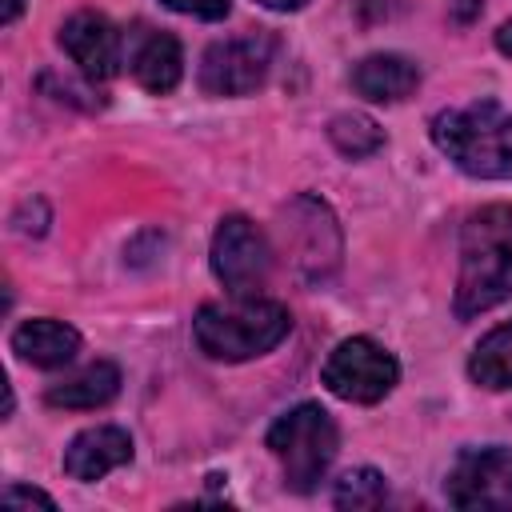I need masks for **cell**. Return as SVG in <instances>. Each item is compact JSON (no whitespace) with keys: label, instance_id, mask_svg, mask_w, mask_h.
Masks as SVG:
<instances>
[{"label":"cell","instance_id":"cell-7","mask_svg":"<svg viewBox=\"0 0 512 512\" xmlns=\"http://www.w3.org/2000/svg\"><path fill=\"white\" fill-rule=\"evenodd\" d=\"M276 56L272 32H248L232 40H216L200 56V88L208 96H248L268 80Z\"/></svg>","mask_w":512,"mask_h":512},{"label":"cell","instance_id":"cell-18","mask_svg":"<svg viewBox=\"0 0 512 512\" xmlns=\"http://www.w3.org/2000/svg\"><path fill=\"white\" fill-rule=\"evenodd\" d=\"M332 500H336V508H380L388 500V484L376 468H356L336 480Z\"/></svg>","mask_w":512,"mask_h":512},{"label":"cell","instance_id":"cell-24","mask_svg":"<svg viewBox=\"0 0 512 512\" xmlns=\"http://www.w3.org/2000/svg\"><path fill=\"white\" fill-rule=\"evenodd\" d=\"M20 12H24V0H4V8H0V20H4V24H12Z\"/></svg>","mask_w":512,"mask_h":512},{"label":"cell","instance_id":"cell-17","mask_svg":"<svg viewBox=\"0 0 512 512\" xmlns=\"http://www.w3.org/2000/svg\"><path fill=\"white\" fill-rule=\"evenodd\" d=\"M328 140L336 144V152H344V156H352V160H364V156L380 152L384 132H380L376 120H368L364 112H340V116H332V124H328Z\"/></svg>","mask_w":512,"mask_h":512},{"label":"cell","instance_id":"cell-10","mask_svg":"<svg viewBox=\"0 0 512 512\" xmlns=\"http://www.w3.org/2000/svg\"><path fill=\"white\" fill-rule=\"evenodd\" d=\"M60 48L88 80H108L120 64V32L100 12H76L60 28Z\"/></svg>","mask_w":512,"mask_h":512},{"label":"cell","instance_id":"cell-12","mask_svg":"<svg viewBox=\"0 0 512 512\" xmlns=\"http://www.w3.org/2000/svg\"><path fill=\"white\" fill-rule=\"evenodd\" d=\"M128 68L136 76L140 88L164 96L180 84L184 60H180V44L172 32H156V28H140L132 36V52H128Z\"/></svg>","mask_w":512,"mask_h":512},{"label":"cell","instance_id":"cell-4","mask_svg":"<svg viewBox=\"0 0 512 512\" xmlns=\"http://www.w3.org/2000/svg\"><path fill=\"white\" fill-rule=\"evenodd\" d=\"M276 236H280L284 260L296 280H304L308 288H320L336 276L340 256H344V236L324 200H316L308 192L292 196L276 212Z\"/></svg>","mask_w":512,"mask_h":512},{"label":"cell","instance_id":"cell-22","mask_svg":"<svg viewBox=\"0 0 512 512\" xmlns=\"http://www.w3.org/2000/svg\"><path fill=\"white\" fill-rule=\"evenodd\" d=\"M496 48H500L504 56H512V20H504V24L496 28Z\"/></svg>","mask_w":512,"mask_h":512},{"label":"cell","instance_id":"cell-20","mask_svg":"<svg viewBox=\"0 0 512 512\" xmlns=\"http://www.w3.org/2000/svg\"><path fill=\"white\" fill-rule=\"evenodd\" d=\"M4 504H8V508H16V504H40V508H56V500H52L48 492H40V488H20V484L4 488Z\"/></svg>","mask_w":512,"mask_h":512},{"label":"cell","instance_id":"cell-16","mask_svg":"<svg viewBox=\"0 0 512 512\" xmlns=\"http://www.w3.org/2000/svg\"><path fill=\"white\" fill-rule=\"evenodd\" d=\"M468 372L484 388H512V320L492 328L476 344V352L468 360Z\"/></svg>","mask_w":512,"mask_h":512},{"label":"cell","instance_id":"cell-1","mask_svg":"<svg viewBox=\"0 0 512 512\" xmlns=\"http://www.w3.org/2000/svg\"><path fill=\"white\" fill-rule=\"evenodd\" d=\"M512 296V204H488L460 228L456 316L472 320Z\"/></svg>","mask_w":512,"mask_h":512},{"label":"cell","instance_id":"cell-19","mask_svg":"<svg viewBox=\"0 0 512 512\" xmlns=\"http://www.w3.org/2000/svg\"><path fill=\"white\" fill-rule=\"evenodd\" d=\"M172 12H184V16H200V20H220L228 16V0H164Z\"/></svg>","mask_w":512,"mask_h":512},{"label":"cell","instance_id":"cell-6","mask_svg":"<svg viewBox=\"0 0 512 512\" xmlns=\"http://www.w3.org/2000/svg\"><path fill=\"white\" fill-rule=\"evenodd\" d=\"M324 388L348 404H376L384 400L396 380H400V364L388 348H380L376 340L368 336H352V340H340L328 360H324V372H320Z\"/></svg>","mask_w":512,"mask_h":512},{"label":"cell","instance_id":"cell-8","mask_svg":"<svg viewBox=\"0 0 512 512\" xmlns=\"http://www.w3.org/2000/svg\"><path fill=\"white\" fill-rule=\"evenodd\" d=\"M272 268V248L248 216H224L212 236V272L232 296H252Z\"/></svg>","mask_w":512,"mask_h":512},{"label":"cell","instance_id":"cell-13","mask_svg":"<svg viewBox=\"0 0 512 512\" xmlns=\"http://www.w3.org/2000/svg\"><path fill=\"white\" fill-rule=\"evenodd\" d=\"M416 84H420V68L408 56H396V52L364 56L352 68V88L364 100H376V104H396V100L412 96Z\"/></svg>","mask_w":512,"mask_h":512},{"label":"cell","instance_id":"cell-5","mask_svg":"<svg viewBox=\"0 0 512 512\" xmlns=\"http://www.w3.org/2000/svg\"><path fill=\"white\" fill-rule=\"evenodd\" d=\"M340 432L320 404H296L268 428V448L284 468L292 492H312L336 460Z\"/></svg>","mask_w":512,"mask_h":512},{"label":"cell","instance_id":"cell-11","mask_svg":"<svg viewBox=\"0 0 512 512\" xmlns=\"http://www.w3.org/2000/svg\"><path fill=\"white\" fill-rule=\"evenodd\" d=\"M132 460V436L116 424H96V428H84L68 448H64V472L72 480H100L108 476L112 468L128 464Z\"/></svg>","mask_w":512,"mask_h":512},{"label":"cell","instance_id":"cell-15","mask_svg":"<svg viewBox=\"0 0 512 512\" xmlns=\"http://www.w3.org/2000/svg\"><path fill=\"white\" fill-rule=\"evenodd\" d=\"M116 392H120V368L108 364V360H96V364L64 376L60 384H52L44 392V400L52 408H80V412H88V408L108 404Z\"/></svg>","mask_w":512,"mask_h":512},{"label":"cell","instance_id":"cell-23","mask_svg":"<svg viewBox=\"0 0 512 512\" xmlns=\"http://www.w3.org/2000/svg\"><path fill=\"white\" fill-rule=\"evenodd\" d=\"M264 8H272V12H296V8H304L308 0H260Z\"/></svg>","mask_w":512,"mask_h":512},{"label":"cell","instance_id":"cell-9","mask_svg":"<svg viewBox=\"0 0 512 512\" xmlns=\"http://www.w3.org/2000/svg\"><path fill=\"white\" fill-rule=\"evenodd\" d=\"M444 496L456 508H512V448H468L456 456Z\"/></svg>","mask_w":512,"mask_h":512},{"label":"cell","instance_id":"cell-14","mask_svg":"<svg viewBox=\"0 0 512 512\" xmlns=\"http://www.w3.org/2000/svg\"><path fill=\"white\" fill-rule=\"evenodd\" d=\"M12 352L36 368H64L80 352V332L68 328L64 320H24L12 332Z\"/></svg>","mask_w":512,"mask_h":512},{"label":"cell","instance_id":"cell-3","mask_svg":"<svg viewBox=\"0 0 512 512\" xmlns=\"http://www.w3.org/2000/svg\"><path fill=\"white\" fill-rule=\"evenodd\" d=\"M292 332V316L276 300H256V296H232L228 304H204L192 320L196 348L212 360L240 364L252 356L272 352L284 336Z\"/></svg>","mask_w":512,"mask_h":512},{"label":"cell","instance_id":"cell-2","mask_svg":"<svg viewBox=\"0 0 512 512\" xmlns=\"http://www.w3.org/2000/svg\"><path fill=\"white\" fill-rule=\"evenodd\" d=\"M432 144L468 176L512 180V112H504L496 100L436 112Z\"/></svg>","mask_w":512,"mask_h":512},{"label":"cell","instance_id":"cell-21","mask_svg":"<svg viewBox=\"0 0 512 512\" xmlns=\"http://www.w3.org/2000/svg\"><path fill=\"white\" fill-rule=\"evenodd\" d=\"M480 12H484V0H448V16L456 24H472Z\"/></svg>","mask_w":512,"mask_h":512}]
</instances>
